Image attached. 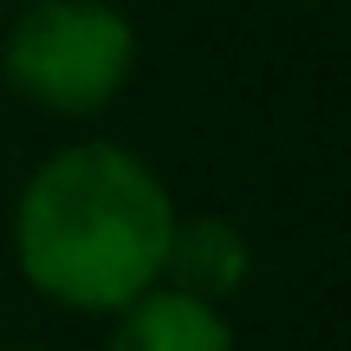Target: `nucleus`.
I'll use <instances>...</instances> for the list:
<instances>
[{"mask_svg": "<svg viewBox=\"0 0 351 351\" xmlns=\"http://www.w3.org/2000/svg\"><path fill=\"white\" fill-rule=\"evenodd\" d=\"M7 351H39V345H7Z\"/></svg>", "mask_w": 351, "mask_h": 351, "instance_id": "39448f33", "label": "nucleus"}, {"mask_svg": "<svg viewBox=\"0 0 351 351\" xmlns=\"http://www.w3.org/2000/svg\"><path fill=\"white\" fill-rule=\"evenodd\" d=\"M176 202L163 176L111 137L65 143L13 202V267L65 313H124L163 280Z\"/></svg>", "mask_w": 351, "mask_h": 351, "instance_id": "f257e3e1", "label": "nucleus"}, {"mask_svg": "<svg viewBox=\"0 0 351 351\" xmlns=\"http://www.w3.org/2000/svg\"><path fill=\"white\" fill-rule=\"evenodd\" d=\"M0 72L52 117H98L137 72V26L111 0H39L7 26Z\"/></svg>", "mask_w": 351, "mask_h": 351, "instance_id": "f03ea898", "label": "nucleus"}, {"mask_svg": "<svg viewBox=\"0 0 351 351\" xmlns=\"http://www.w3.org/2000/svg\"><path fill=\"white\" fill-rule=\"evenodd\" d=\"M111 351H234V326L221 319V306L150 287L124 313H111Z\"/></svg>", "mask_w": 351, "mask_h": 351, "instance_id": "20e7f679", "label": "nucleus"}, {"mask_svg": "<svg viewBox=\"0 0 351 351\" xmlns=\"http://www.w3.org/2000/svg\"><path fill=\"white\" fill-rule=\"evenodd\" d=\"M247 274H254V254H247V234H241L234 221H221V215L182 221V215H176L169 254H163V280H156V287L189 293V300H202V306H228L247 287Z\"/></svg>", "mask_w": 351, "mask_h": 351, "instance_id": "7ed1b4c3", "label": "nucleus"}, {"mask_svg": "<svg viewBox=\"0 0 351 351\" xmlns=\"http://www.w3.org/2000/svg\"><path fill=\"white\" fill-rule=\"evenodd\" d=\"M20 7H39V0H20Z\"/></svg>", "mask_w": 351, "mask_h": 351, "instance_id": "423d86ee", "label": "nucleus"}]
</instances>
